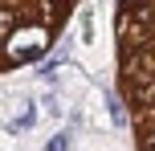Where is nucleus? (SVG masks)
<instances>
[{
	"mask_svg": "<svg viewBox=\"0 0 155 151\" xmlns=\"http://www.w3.org/2000/svg\"><path fill=\"white\" fill-rule=\"evenodd\" d=\"M33 127H37V102L25 98V106L4 123V131H8V135H25V131H33Z\"/></svg>",
	"mask_w": 155,
	"mask_h": 151,
	"instance_id": "1",
	"label": "nucleus"
},
{
	"mask_svg": "<svg viewBox=\"0 0 155 151\" xmlns=\"http://www.w3.org/2000/svg\"><path fill=\"white\" fill-rule=\"evenodd\" d=\"M102 106H106V114H110V123H114L118 131H123L127 123H131V106L123 102V94H118V90H106V94H102Z\"/></svg>",
	"mask_w": 155,
	"mask_h": 151,
	"instance_id": "2",
	"label": "nucleus"
},
{
	"mask_svg": "<svg viewBox=\"0 0 155 151\" xmlns=\"http://www.w3.org/2000/svg\"><path fill=\"white\" fill-rule=\"evenodd\" d=\"M25 21V12H21V4H4L0 0V45H4L8 37H12V29Z\"/></svg>",
	"mask_w": 155,
	"mask_h": 151,
	"instance_id": "3",
	"label": "nucleus"
},
{
	"mask_svg": "<svg viewBox=\"0 0 155 151\" xmlns=\"http://www.w3.org/2000/svg\"><path fill=\"white\" fill-rule=\"evenodd\" d=\"M70 147H74V131H53L41 151H70Z\"/></svg>",
	"mask_w": 155,
	"mask_h": 151,
	"instance_id": "4",
	"label": "nucleus"
},
{
	"mask_svg": "<svg viewBox=\"0 0 155 151\" xmlns=\"http://www.w3.org/2000/svg\"><path fill=\"white\" fill-rule=\"evenodd\" d=\"M41 110H45V114H53V119H61V102H57V90H45V98H41Z\"/></svg>",
	"mask_w": 155,
	"mask_h": 151,
	"instance_id": "5",
	"label": "nucleus"
},
{
	"mask_svg": "<svg viewBox=\"0 0 155 151\" xmlns=\"http://www.w3.org/2000/svg\"><path fill=\"white\" fill-rule=\"evenodd\" d=\"M78 25H82V41H94V12H90V8L78 12Z\"/></svg>",
	"mask_w": 155,
	"mask_h": 151,
	"instance_id": "6",
	"label": "nucleus"
},
{
	"mask_svg": "<svg viewBox=\"0 0 155 151\" xmlns=\"http://www.w3.org/2000/svg\"><path fill=\"white\" fill-rule=\"evenodd\" d=\"M139 151H155V139H147V143H139Z\"/></svg>",
	"mask_w": 155,
	"mask_h": 151,
	"instance_id": "7",
	"label": "nucleus"
},
{
	"mask_svg": "<svg viewBox=\"0 0 155 151\" xmlns=\"http://www.w3.org/2000/svg\"><path fill=\"white\" fill-rule=\"evenodd\" d=\"M4 4H25V0H4Z\"/></svg>",
	"mask_w": 155,
	"mask_h": 151,
	"instance_id": "8",
	"label": "nucleus"
}]
</instances>
